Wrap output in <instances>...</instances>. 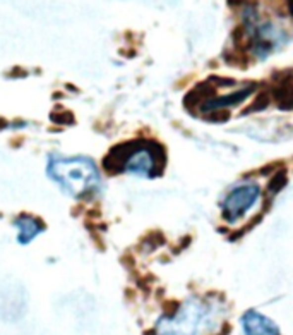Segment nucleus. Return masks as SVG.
I'll use <instances>...</instances> for the list:
<instances>
[{
	"instance_id": "1",
	"label": "nucleus",
	"mask_w": 293,
	"mask_h": 335,
	"mask_svg": "<svg viewBox=\"0 0 293 335\" xmlns=\"http://www.w3.org/2000/svg\"><path fill=\"white\" fill-rule=\"evenodd\" d=\"M47 174L74 198H93L101 191L98 169L84 156H50Z\"/></svg>"
},
{
	"instance_id": "2",
	"label": "nucleus",
	"mask_w": 293,
	"mask_h": 335,
	"mask_svg": "<svg viewBox=\"0 0 293 335\" xmlns=\"http://www.w3.org/2000/svg\"><path fill=\"white\" fill-rule=\"evenodd\" d=\"M261 196V189L255 182H244L235 186L223 201V220L235 223L244 217Z\"/></svg>"
},
{
	"instance_id": "3",
	"label": "nucleus",
	"mask_w": 293,
	"mask_h": 335,
	"mask_svg": "<svg viewBox=\"0 0 293 335\" xmlns=\"http://www.w3.org/2000/svg\"><path fill=\"white\" fill-rule=\"evenodd\" d=\"M143 139H132V141H125L120 143L117 146H113L112 150L106 153V156L103 158L101 167L108 176H115V174H122L125 172V163H127L129 156H131L137 148H141Z\"/></svg>"
},
{
	"instance_id": "4",
	"label": "nucleus",
	"mask_w": 293,
	"mask_h": 335,
	"mask_svg": "<svg viewBox=\"0 0 293 335\" xmlns=\"http://www.w3.org/2000/svg\"><path fill=\"white\" fill-rule=\"evenodd\" d=\"M274 77L278 81L273 84L269 91V96L276 100L278 107L281 110H292L293 107V93H292V70L287 69L283 72H274Z\"/></svg>"
},
{
	"instance_id": "5",
	"label": "nucleus",
	"mask_w": 293,
	"mask_h": 335,
	"mask_svg": "<svg viewBox=\"0 0 293 335\" xmlns=\"http://www.w3.org/2000/svg\"><path fill=\"white\" fill-rule=\"evenodd\" d=\"M125 170L137 176H144V177H151L153 172V158H151V151L147 148V139H143L141 148L129 156L127 163H125Z\"/></svg>"
},
{
	"instance_id": "6",
	"label": "nucleus",
	"mask_w": 293,
	"mask_h": 335,
	"mask_svg": "<svg viewBox=\"0 0 293 335\" xmlns=\"http://www.w3.org/2000/svg\"><path fill=\"white\" fill-rule=\"evenodd\" d=\"M254 89H255V84H248V86L239 89V91L230 93V95L214 96V98L204 102L199 109H201V112H204V114H207V112H211V110H216V109H228V107H233V105H237V103L244 102L248 95L254 93Z\"/></svg>"
},
{
	"instance_id": "7",
	"label": "nucleus",
	"mask_w": 293,
	"mask_h": 335,
	"mask_svg": "<svg viewBox=\"0 0 293 335\" xmlns=\"http://www.w3.org/2000/svg\"><path fill=\"white\" fill-rule=\"evenodd\" d=\"M14 225L19 229V234H17V241L21 244H28L29 241H33L43 229H45V223H43L40 218L31 217V215H21L14 220Z\"/></svg>"
},
{
	"instance_id": "8",
	"label": "nucleus",
	"mask_w": 293,
	"mask_h": 335,
	"mask_svg": "<svg viewBox=\"0 0 293 335\" xmlns=\"http://www.w3.org/2000/svg\"><path fill=\"white\" fill-rule=\"evenodd\" d=\"M214 96H216V88L211 86L207 81H204V83L195 84V86L184 96V107L185 110L192 114V110L201 107L204 102L214 98Z\"/></svg>"
},
{
	"instance_id": "9",
	"label": "nucleus",
	"mask_w": 293,
	"mask_h": 335,
	"mask_svg": "<svg viewBox=\"0 0 293 335\" xmlns=\"http://www.w3.org/2000/svg\"><path fill=\"white\" fill-rule=\"evenodd\" d=\"M288 182V172L287 169H281V170H276V172L271 176L269 182H268V195L269 196H276L278 193L281 191V189L287 186Z\"/></svg>"
},
{
	"instance_id": "10",
	"label": "nucleus",
	"mask_w": 293,
	"mask_h": 335,
	"mask_svg": "<svg viewBox=\"0 0 293 335\" xmlns=\"http://www.w3.org/2000/svg\"><path fill=\"white\" fill-rule=\"evenodd\" d=\"M269 102H271L269 93H268V91H261L257 96H255L254 102H252L250 105H248L247 109L244 110L240 115H242V117H244V115L255 114V112H262V110H266V109H268V107H269Z\"/></svg>"
},
{
	"instance_id": "11",
	"label": "nucleus",
	"mask_w": 293,
	"mask_h": 335,
	"mask_svg": "<svg viewBox=\"0 0 293 335\" xmlns=\"http://www.w3.org/2000/svg\"><path fill=\"white\" fill-rule=\"evenodd\" d=\"M230 110L228 109H216L207 112V115H204V121L211 122V124H225L230 121Z\"/></svg>"
},
{
	"instance_id": "12",
	"label": "nucleus",
	"mask_w": 293,
	"mask_h": 335,
	"mask_svg": "<svg viewBox=\"0 0 293 335\" xmlns=\"http://www.w3.org/2000/svg\"><path fill=\"white\" fill-rule=\"evenodd\" d=\"M163 243H165V237H163L161 232H151L144 237L143 248L144 251H154V249H156L158 246H161Z\"/></svg>"
},
{
	"instance_id": "13",
	"label": "nucleus",
	"mask_w": 293,
	"mask_h": 335,
	"mask_svg": "<svg viewBox=\"0 0 293 335\" xmlns=\"http://www.w3.org/2000/svg\"><path fill=\"white\" fill-rule=\"evenodd\" d=\"M50 119L55 122V124H64V126H70L76 122L74 115L70 114L69 110H57V112H51Z\"/></svg>"
},
{
	"instance_id": "14",
	"label": "nucleus",
	"mask_w": 293,
	"mask_h": 335,
	"mask_svg": "<svg viewBox=\"0 0 293 335\" xmlns=\"http://www.w3.org/2000/svg\"><path fill=\"white\" fill-rule=\"evenodd\" d=\"M207 83L211 84V86L214 88H230V86H235L237 81L232 79V77H221V76H211L209 79H207Z\"/></svg>"
},
{
	"instance_id": "15",
	"label": "nucleus",
	"mask_w": 293,
	"mask_h": 335,
	"mask_svg": "<svg viewBox=\"0 0 293 335\" xmlns=\"http://www.w3.org/2000/svg\"><path fill=\"white\" fill-rule=\"evenodd\" d=\"M179 310H180L179 301H166V303H163V311H165V316H168V318H173L179 313Z\"/></svg>"
},
{
	"instance_id": "16",
	"label": "nucleus",
	"mask_w": 293,
	"mask_h": 335,
	"mask_svg": "<svg viewBox=\"0 0 293 335\" xmlns=\"http://www.w3.org/2000/svg\"><path fill=\"white\" fill-rule=\"evenodd\" d=\"M244 2H245V0H228V5L237 7V5H242Z\"/></svg>"
},
{
	"instance_id": "17",
	"label": "nucleus",
	"mask_w": 293,
	"mask_h": 335,
	"mask_svg": "<svg viewBox=\"0 0 293 335\" xmlns=\"http://www.w3.org/2000/svg\"><path fill=\"white\" fill-rule=\"evenodd\" d=\"M230 330H232V327H230L228 323H226V325L223 327V329H221V332L218 334V335H228V334H230Z\"/></svg>"
}]
</instances>
